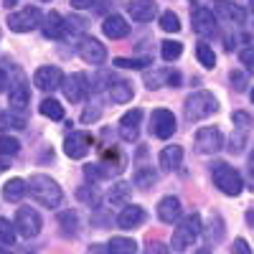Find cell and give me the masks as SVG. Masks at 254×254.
<instances>
[{
  "instance_id": "1",
  "label": "cell",
  "mask_w": 254,
  "mask_h": 254,
  "mask_svg": "<svg viewBox=\"0 0 254 254\" xmlns=\"http://www.w3.org/2000/svg\"><path fill=\"white\" fill-rule=\"evenodd\" d=\"M28 193L41 206H46V208H59L61 206V198H64L59 183L54 178H49V176H33L28 181Z\"/></svg>"
},
{
  "instance_id": "2",
  "label": "cell",
  "mask_w": 254,
  "mask_h": 254,
  "mask_svg": "<svg viewBox=\"0 0 254 254\" xmlns=\"http://www.w3.org/2000/svg\"><path fill=\"white\" fill-rule=\"evenodd\" d=\"M201 234V216L198 214H190L186 219H181V224L173 229V239H171V247L176 252H183L188 247H193V242L198 239Z\"/></svg>"
},
{
  "instance_id": "3",
  "label": "cell",
  "mask_w": 254,
  "mask_h": 254,
  "mask_svg": "<svg viewBox=\"0 0 254 254\" xmlns=\"http://www.w3.org/2000/svg\"><path fill=\"white\" fill-rule=\"evenodd\" d=\"M211 178H214V186L226 196H239L242 188H244L242 176L226 163H216L214 168H211Z\"/></svg>"
},
{
  "instance_id": "4",
  "label": "cell",
  "mask_w": 254,
  "mask_h": 254,
  "mask_svg": "<svg viewBox=\"0 0 254 254\" xmlns=\"http://www.w3.org/2000/svg\"><path fill=\"white\" fill-rule=\"evenodd\" d=\"M216 110H219V102H216V97L211 92H193L186 99V117L190 122L206 120V117L214 115Z\"/></svg>"
},
{
  "instance_id": "5",
  "label": "cell",
  "mask_w": 254,
  "mask_h": 254,
  "mask_svg": "<svg viewBox=\"0 0 254 254\" xmlns=\"http://www.w3.org/2000/svg\"><path fill=\"white\" fill-rule=\"evenodd\" d=\"M38 26H41V10L36 5L20 8L18 13H10L8 15V28L15 31V33H31Z\"/></svg>"
},
{
  "instance_id": "6",
  "label": "cell",
  "mask_w": 254,
  "mask_h": 254,
  "mask_svg": "<svg viewBox=\"0 0 254 254\" xmlns=\"http://www.w3.org/2000/svg\"><path fill=\"white\" fill-rule=\"evenodd\" d=\"M41 226H44V221H41L36 208H31V206L18 208V214H15V229H18L20 237H26V239L38 237L41 234Z\"/></svg>"
},
{
  "instance_id": "7",
  "label": "cell",
  "mask_w": 254,
  "mask_h": 254,
  "mask_svg": "<svg viewBox=\"0 0 254 254\" xmlns=\"http://www.w3.org/2000/svg\"><path fill=\"white\" fill-rule=\"evenodd\" d=\"M176 130H178V127H176V115H173L171 110H165V107L153 110V115H150V132H153L155 137L168 140Z\"/></svg>"
},
{
  "instance_id": "8",
  "label": "cell",
  "mask_w": 254,
  "mask_h": 254,
  "mask_svg": "<svg viewBox=\"0 0 254 254\" xmlns=\"http://www.w3.org/2000/svg\"><path fill=\"white\" fill-rule=\"evenodd\" d=\"M76 51H79L81 61L92 64V66H99V64L107 61V49H104V46L99 44V41H97V38H92V36H84V38L79 41Z\"/></svg>"
},
{
  "instance_id": "9",
  "label": "cell",
  "mask_w": 254,
  "mask_h": 254,
  "mask_svg": "<svg viewBox=\"0 0 254 254\" xmlns=\"http://www.w3.org/2000/svg\"><path fill=\"white\" fill-rule=\"evenodd\" d=\"M89 147H92V135L81 132V130L66 135V140H64V153H66L71 160H81L84 155L89 153Z\"/></svg>"
},
{
  "instance_id": "10",
  "label": "cell",
  "mask_w": 254,
  "mask_h": 254,
  "mask_svg": "<svg viewBox=\"0 0 254 254\" xmlns=\"http://www.w3.org/2000/svg\"><path fill=\"white\" fill-rule=\"evenodd\" d=\"M196 147L198 153H219L224 147V135L216 130V127H201L196 132Z\"/></svg>"
},
{
  "instance_id": "11",
  "label": "cell",
  "mask_w": 254,
  "mask_h": 254,
  "mask_svg": "<svg viewBox=\"0 0 254 254\" xmlns=\"http://www.w3.org/2000/svg\"><path fill=\"white\" fill-rule=\"evenodd\" d=\"M33 84L44 92H54L64 84V74H61L59 66H38L36 74H33Z\"/></svg>"
},
{
  "instance_id": "12",
  "label": "cell",
  "mask_w": 254,
  "mask_h": 254,
  "mask_svg": "<svg viewBox=\"0 0 254 254\" xmlns=\"http://www.w3.org/2000/svg\"><path fill=\"white\" fill-rule=\"evenodd\" d=\"M190 23H193V31L203 38L216 33V15L208 8H196L193 13H190Z\"/></svg>"
},
{
  "instance_id": "13",
  "label": "cell",
  "mask_w": 254,
  "mask_h": 254,
  "mask_svg": "<svg viewBox=\"0 0 254 254\" xmlns=\"http://www.w3.org/2000/svg\"><path fill=\"white\" fill-rule=\"evenodd\" d=\"M61 89H64V97H66L69 102H81L89 92V81H87L84 74H71V76L64 79Z\"/></svg>"
},
{
  "instance_id": "14",
  "label": "cell",
  "mask_w": 254,
  "mask_h": 254,
  "mask_svg": "<svg viewBox=\"0 0 254 254\" xmlns=\"http://www.w3.org/2000/svg\"><path fill=\"white\" fill-rule=\"evenodd\" d=\"M140 120H142V112L140 110H130L120 117V137L125 142H135L137 135H140Z\"/></svg>"
},
{
  "instance_id": "15",
  "label": "cell",
  "mask_w": 254,
  "mask_h": 254,
  "mask_svg": "<svg viewBox=\"0 0 254 254\" xmlns=\"http://www.w3.org/2000/svg\"><path fill=\"white\" fill-rule=\"evenodd\" d=\"M127 13L135 23H150V20L158 15V3L155 0H132L127 5Z\"/></svg>"
},
{
  "instance_id": "16",
  "label": "cell",
  "mask_w": 254,
  "mask_h": 254,
  "mask_svg": "<svg viewBox=\"0 0 254 254\" xmlns=\"http://www.w3.org/2000/svg\"><path fill=\"white\" fill-rule=\"evenodd\" d=\"M214 10H216L221 18L231 20V23H237V26H242L244 20H247L244 8H242V5H237L234 0H216V3H214Z\"/></svg>"
},
{
  "instance_id": "17",
  "label": "cell",
  "mask_w": 254,
  "mask_h": 254,
  "mask_svg": "<svg viewBox=\"0 0 254 254\" xmlns=\"http://www.w3.org/2000/svg\"><path fill=\"white\" fill-rule=\"evenodd\" d=\"M181 198H176V196H165V198H160V203H158V219L160 221H165V224H173V221H178L181 219Z\"/></svg>"
},
{
  "instance_id": "18",
  "label": "cell",
  "mask_w": 254,
  "mask_h": 254,
  "mask_svg": "<svg viewBox=\"0 0 254 254\" xmlns=\"http://www.w3.org/2000/svg\"><path fill=\"white\" fill-rule=\"evenodd\" d=\"M158 163H160L163 171H178L181 163H183V147H181V145H168V147H163L160 155H158Z\"/></svg>"
},
{
  "instance_id": "19",
  "label": "cell",
  "mask_w": 254,
  "mask_h": 254,
  "mask_svg": "<svg viewBox=\"0 0 254 254\" xmlns=\"http://www.w3.org/2000/svg\"><path fill=\"white\" fill-rule=\"evenodd\" d=\"M102 31H104L107 38L117 41V38H125L127 33H130V26H127V20L122 15H107L104 23H102Z\"/></svg>"
},
{
  "instance_id": "20",
  "label": "cell",
  "mask_w": 254,
  "mask_h": 254,
  "mask_svg": "<svg viewBox=\"0 0 254 254\" xmlns=\"http://www.w3.org/2000/svg\"><path fill=\"white\" fill-rule=\"evenodd\" d=\"M145 221V208L142 206H125L122 211H120V216H117V224H120V229H135V226H140Z\"/></svg>"
},
{
  "instance_id": "21",
  "label": "cell",
  "mask_w": 254,
  "mask_h": 254,
  "mask_svg": "<svg viewBox=\"0 0 254 254\" xmlns=\"http://www.w3.org/2000/svg\"><path fill=\"white\" fill-rule=\"evenodd\" d=\"M26 193H28V181H23V178H10L3 186V198L10 203H18Z\"/></svg>"
},
{
  "instance_id": "22",
  "label": "cell",
  "mask_w": 254,
  "mask_h": 254,
  "mask_svg": "<svg viewBox=\"0 0 254 254\" xmlns=\"http://www.w3.org/2000/svg\"><path fill=\"white\" fill-rule=\"evenodd\" d=\"M8 104H10V110L20 112V110H26L28 104H31V92L23 81L15 84V87H10V94H8Z\"/></svg>"
},
{
  "instance_id": "23",
  "label": "cell",
  "mask_w": 254,
  "mask_h": 254,
  "mask_svg": "<svg viewBox=\"0 0 254 254\" xmlns=\"http://www.w3.org/2000/svg\"><path fill=\"white\" fill-rule=\"evenodd\" d=\"M44 36H46V38H64V36H66V20H64L56 10H51V13L46 15Z\"/></svg>"
},
{
  "instance_id": "24",
  "label": "cell",
  "mask_w": 254,
  "mask_h": 254,
  "mask_svg": "<svg viewBox=\"0 0 254 254\" xmlns=\"http://www.w3.org/2000/svg\"><path fill=\"white\" fill-rule=\"evenodd\" d=\"M26 117L20 115V112H15V110H8V112H3L0 115V130L3 132H10V130H26Z\"/></svg>"
},
{
  "instance_id": "25",
  "label": "cell",
  "mask_w": 254,
  "mask_h": 254,
  "mask_svg": "<svg viewBox=\"0 0 254 254\" xmlns=\"http://www.w3.org/2000/svg\"><path fill=\"white\" fill-rule=\"evenodd\" d=\"M178 84L181 76L173 74V71H150V74H145V84H147V89H160L163 84Z\"/></svg>"
},
{
  "instance_id": "26",
  "label": "cell",
  "mask_w": 254,
  "mask_h": 254,
  "mask_svg": "<svg viewBox=\"0 0 254 254\" xmlns=\"http://www.w3.org/2000/svg\"><path fill=\"white\" fill-rule=\"evenodd\" d=\"M110 99L115 104H127L132 99V84L130 81H117L115 87L110 84Z\"/></svg>"
},
{
  "instance_id": "27",
  "label": "cell",
  "mask_w": 254,
  "mask_h": 254,
  "mask_svg": "<svg viewBox=\"0 0 254 254\" xmlns=\"http://www.w3.org/2000/svg\"><path fill=\"white\" fill-rule=\"evenodd\" d=\"M107 252L110 254H135L137 244H135V239H127V237H112L107 244Z\"/></svg>"
},
{
  "instance_id": "28",
  "label": "cell",
  "mask_w": 254,
  "mask_h": 254,
  "mask_svg": "<svg viewBox=\"0 0 254 254\" xmlns=\"http://www.w3.org/2000/svg\"><path fill=\"white\" fill-rule=\"evenodd\" d=\"M130 190H132V186L130 183H115L112 186V190H110V196H107V201L112 203V206H122L127 198H130Z\"/></svg>"
},
{
  "instance_id": "29",
  "label": "cell",
  "mask_w": 254,
  "mask_h": 254,
  "mask_svg": "<svg viewBox=\"0 0 254 254\" xmlns=\"http://www.w3.org/2000/svg\"><path fill=\"white\" fill-rule=\"evenodd\" d=\"M196 59L201 61V66H206V69H214L216 66V54H214V49H211L206 41L196 44Z\"/></svg>"
},
{
  "instance_id": "30",
  "label": "cell",
  "mask_w": 254,
  "mask_h": 254,
  "mask_svg": "<svg viewBox=\"0 0 254 254\" xmlns=\"http://www.w3.org/2000/svg\"><path fill=\"white\" fill-rule=\"evenodd\" d=\"M155 181H158V176H155L153 168H137L135 176H132V183H135L137 188H150Z\"/></svg>"
},
{
  "instance_id": "31",
  "label": "cell",
  "mask_w": 254,
  "mask_h": 254,
  "mask_svg": "<svg viewBox=\"0 0 254 254\" xmlns=\"http://www.w3.org/2000/svg\"><path fill=\"white\" fill-rule=\"evenodd\" d=\"M160 54H163L165 61H176L183 54V44H181V41H163V44H160Z\"/></svg>"
},
{
  "instance_id": "32",
  "label": "cell",
  "mask_w": 254,
  "mask_h": 254,
  "mask_svg": "<svg viewBox=\"0 0 254 254\" xmlns=\"http://www.w3.org/2000/svg\"><path fill=\"white\" fill-rule=\"evenodd\" d=\"M41 115L49 117V120H61V117H64L61 102H56V99H44V102H41Z\"/></svg>"
},
{
  "instance_id": "33",
  "label": "cell",
  "mask_w": 254,
  "mask_h": 254,
  "mask_svg": "<svg viewBox=\"0 0 254 254\" xmlns=\"http://www.w3.org/2000/svg\"><path fill=\"white\" fill-rule=\"evenodd\" d=\"M15 234H18L15 224H10L8 219H0V244L13 247L15 244Z\"/></svg>"
},
{
  "instance_id": "34",
  "label": "cell",
  "mask_w": 254,
  "mask_h": 254,
  "mask_svg": "<svg viewBox=\"0 0 254 254\" xmlns=\"http://www.w3.org/2000/svg\"><path fill=\"white\" fill-rule=\"evenodd\" d=\"M160 28L168 31V33H178V31H181V18H178L173 10H165V13L160 15Z\"/></svg>"
},
{
  "instance_id": "35",
  "label": "cell",
  "mask_w": 254,
  "mask_h": 254,
  "mask_svg": "<svg viewBox=\"0 0 254 254\" xmlns=\"http://www.w3.org/2000/svg\"><path fill=\"white\" fill-rule=\"evenodd\" d=\"M150 59H115V66L120 69H145V66H150Z\"/></svg>"
},
{
  "instance_id": "36",
  "label": "cell",
  "mask_w": 254,
  "mask_h": 254,
  "mask_svg": "<svg viewBox=\"0 0 254 254\" xmlns=\"http://www.w3.org/2000/svg\"><path fill=\"white\" fill-rule=\"evenodd\" d=\"M20 150V142L10 135H0V155H15Z\"/></svg>"
},
{
  "instance_id": "37",
  "label": "cell",
  "mask_w": 254,
  "mask_h": 254,
  "mask_svg": "<svg viewBox=\"0 0 254 254\" xmlns=\"http://www.w3.org/2000/svg\"><path fill=\"white\" fill-rule=\"evenodd\" d=\"M76 196H79L81 201H87L89 206H97V203H99L97 190H94V188H92V190H87V186H84V188H79V190H76Z\"/></svg>"
},
{
  "instance_id": "38",
  "label": "cell",
  "mask_w": 254,
  "mask_h": 254,
  "mask_svg": "<svg viewBox=\"0 0 254 254\" xmlns=\"http://www.w3.org/2000/svg\"><path fill=\"white\" fill-rule=\"evenodd\" d=\"M239 59H242V66H244L249 74H254V46H252V49H244Z\"/></svg>"
},
{
  "instance_id": "39",
  "label": "cell",
  "mask_w": 254,
  "mask_h": 254,
  "mask_svg": "<svg viewBox=\"0 0 254 254\" xmlns=\"http://www.w3.org/2000/svg\"><path fill=\"white\" fill-rule=\"evenodd\" d=\"M145 254H171V249H168L163 242H158V239H155V242L150 239V242H147V249H145Z\"/></svg>"
},
{
  "instance_id": "40",
  "label": "cell",
  "mask_w": 254,
  "mask_h": 254,
  "mask_svg": "<svg viewBox=\"0 0 254 254\" xmlns=\"http://www.w3.org/2000/svg\"><path fill=\"white\" fill-rule=\"evenodd\" d=\"M234 125H237V130H242V132H247L249 130V125H252V120H249V115H244V112H234Z\"/></svg>"
},
{
  "instance_id": "41",
  "label": "cell",
  "mask_w": 254,
  "mask_h": 254,
  "mask_svg": "<svg viewBox=\"0 0 254 254\" xmlns=\"http://www.w3.org/2000/svg\"><path fill=\"white\" fill-rule=\"evenodd\" d=\"M234 254H252V249H249V244H247V239H234Z\"/></svg>"
},
{
  "instance_id": "42",
  "label": "cell",
  "mask_w": 254,
  "mask_h": 254,
  "mask_svg": "<svg viewBox=\"0 0 254 254\" xmlns=\"http://www.w3.org/2000/svg\"><path fill=\"white\" fill-rule=\"evenodd\" d=\"M69 3H71V8H76V10H87V8L94 5V0H69Z\"/></svg>"
},
{
  "instance_id": "43",
  "label": "cell",
  "mask_w": 254,
  "mask_h": 254,
  "mask_svg": "<svg viewBox=\"0 0 254 254\" xmlns=\"http://www.w3.org/2000/svg\"><path fill=\"white\" fill-rule=\"evenodd\" d=\"M8 87H10V76H8V71L3 66H0V92H5Z\"/></svg>"
},
{
  "instance_id": "44",
  "label": "cell",
  "mask_w": 254,
  "mask_h": 254,
  "mask_svg": "<svg viewBox=\"0 0 254 254\" xmlns=\"http://www.w3.org/2000/svg\"><path fill=\"white\" fill-rule=\"evenodd\" d=\"M97 117H99V110H87V112L81 115L84 122H92V120H97Z\"/></svg>"
},
{
  "instance_id": "45",
  "label": "cell",
  "mask_w": 254,
  "mask_h": 254,
  "mask_svg": "<svg viewBox=\"0 0 254 254\" xmlns=\"http://www.w3.org/2000/svg\"><path fill=\"white\" fill-rule=\"evenodd\" d=\"M231 81L237 84V89H239V92L244 89V76H242V74H234V71H231Z\"/></svg>"
},
{
  "instance_id": "46",
  "label": "cell",
  "mask_w": 254,
  "mask_h": 254,
  "mask_svg": "<svg viewBox=\"0 0 254 254\" xmlns=\"http://www.w3.org/2000/svg\"><path fill=\"white\" fill-rule=\"evenodd\" d=\"M249 176H252V190H254V155L249 160Z\"/></svg>"
},
{
  "instance_id": "47",
  "label": "cell",
  "mask_w": 254,
  "mask_h": 254,
  "mask_svg": "<svg viewBox=\"0 0 254 254\" xmlns=\"http://www.w3.org/2000/svg\"><path fill=\"white\" fill-rule=\"evenodd\" d=\"M92 249H94V252H89V254H104V252H102V249H104V247H99V244H94V247H92Z\"/></svg>"
},
{
  "instance_id": "48",
  "label": "cell",
  "mask_w": 254,
  "mask_h": 254,
  "mask_svg": "<svg viewBox=\"0 0 254 254\" xmlns=\"http://www.w3.org/2000/svg\"><path fill=\"white\" fill-rule=\"evenodd\" d=\"M193 254H214L211 249H198V252H193Z\"/></svg>"
},
{
  "instance_id": "49",
  "label": "cell",
  "mask_w": 254,
  "mask_h": 254,
  "mask_svg": "<svg viewBox=\"0 0 254 254\" xmlns=\"http://www.w3.org/2000/svg\"><path fill=\"white\" fill-rule=\"evenodd\" d=\"M13 5H15V0H5V8H8V10H10Z\"/></svg>"
},
{
  "instance_id": "50",
  "label": "cell",
  "mask_w": 254,
  "mask_h": 254,
  "mask_svg": "<svg viewBox=\"0 0 254 254\" xmlns=\"http://www.w3.org/2000/svg\"><path fill=\"white\" fill-rule=\"evenodd\" d=\"M0 254H13L10 249H3V247H0Z\"/></svg>"
},
{
  "instance_id": "51",
  "label": "cell",
  "mask_w": 254,
  "mask_h": 254,
  "mask_svg": "<svg viewBox=\"0 0 254 254\" xmlns=\"http://www.w3.org/2000/svg\"><path fill=\"white\" fill-rule=\"evenodd\" d=\"M249 99H252V104H254V89H252V92H249Z\"/></svg>"
},
{
  "instance_id": "52",
  "label": "cell",
  "mask_w": 254,
  "mask_h": 254,
  "mask_svg": "<svg viewBox=\"0 0 254 254\" xmlns=\"http://www.w3.org/2000/svg\"><path fill=\"white\" fill-rule=\"evenodd\" d=\"M249 5H252V13H254V0H249Z\"/></svg>"
}]
</instances>
